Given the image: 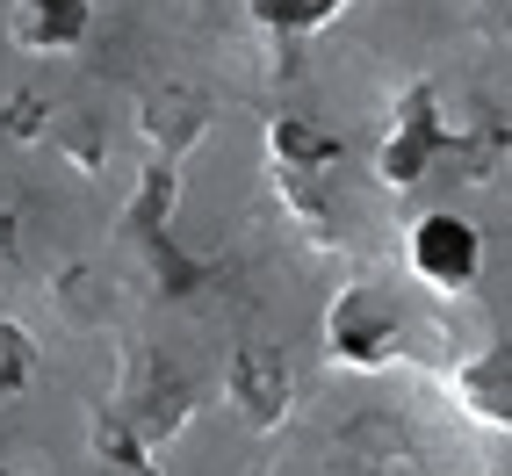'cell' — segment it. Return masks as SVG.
<instances>
[{
	"label": "cell",
	"instance_id": "obj_1",
	"mask_svg": "<svg viewBox=\"0 0 512 476\" xmlns=\"http://www.w3.org/2000/svg\"><path fill=\"white\" fill-rule=\"evenodd\" d=\"M440 159H462V174H476V166H484L469 138H455V130L440 123V94H433V80H419V87L397 94L390 138L375 145V174H383V188L404 195V188H426Z\"/></svg>",
	"mask_w": 512,
	"mask_h": 476
},
{
	"label": "cell",
	"instance_id": "obj_2",
	"mask_svg": "<svg viewBox=\"0 0 512 476\" xmlns=\"http://www.w3.org/2000/svg\"><path fill=\"white\" fill-rule=\"evenodd\" d=\"M267 181L289 202V217H303L318 231H332V138H318L303 116H275L267 123Z\"/></svg>",
	"mask_w": 512,
	"mask_h": 476
},
{
	"label": "cell",
	"instance_id": "obj_3",
	"mask_svg": "<svg viewBox=\"0 0 512 476\" xmlns=\"http://www.w3.org/2000/svg\"><path fill=\"white\" fill-rule=\"evenodd\" d=\"M188 404H195V390H188L181 368H166L159 347H138V354H130V368H123V383H116L109 419L152 455V448H166V440L188 426Z\"/></svg>",
	"mask_w": 512,
	"mask_h": 476
},
{
	"label": "cell",
	"instance_id": "obj_4",
	"mask_svg": "<svg viewBox=\"0 0 512 476\" xmlns=\"http://www.w3.org/2000/svg\"><path fill=\"white\" fill-rule=\"evenodd\" d=\"M397 339H404V311L397 296H383L375 282H354L332 296L325 311V347L339 368H390L397 361Z\"/></svg>",
	"mask_w": 512,
	"mask_h": 476
},
{
	"label": "cell",
	"instance_id": "obj_5",
	"mask_svg": "<svg viewBox=\"0 0 512 476\" xmlns=\"http://www.w3.org/2000/svg\"><path fill=\"white\" fill-rule=\"evenodd\" d=\"M404 260L433 296H462L484 275V231H476L462 210H426L412 231H404Z\"/></svg>",
	"mask_w": 512,
	"mask_h": 476
},
{
	"label": "cell",
	"instance_id": "obj_6",
	"mask_svg": "<svg viewBox=\"0 0 512 476\" xmlns=\"http://www.w3.org/2000/svg\"><path fill=\"white\" fill-rule=\"evenodd\" d=\"M94 29V0H8V37L29 58H65Z\"/></svg>",
	"mask_w": 512,
	"mask_h": 476
},
{
	"label": "cell",
	"instance_id": "obj_7",
	"mask_svg": "<svg viewBox=\"0 0 512 476\" xmlns=\"http://www.w3.org/2000/svg\"><path fill=\"white\" fill-rule=\"evenodd\" d=\"M138 130H145V145L152 159H188L202 145V130H210V101H202V87H152L145 94V109H138Z\"/></svg>",
	"mask_w": 512,
	"mask_h": 476
},
{
	"label": "cell",
	"instance_id": "obj_8",
	"mask_svg": "<svg viewBox=\"0 0 512 476\" xmlns=\"http://www.w3.org/2000/svg\"><path fill=\"white\" fill-rule=\"evenodd\" d=\"M289 397H296V383H289V361H282L275 347H246V354L231 361V404H238L260 433H275V426L289 419Z\"/></svg>",
	"mask_w": 512,
	"mask_h": 476
},
{
	"label": "cell",
	"instance_id": "obj_9",
	"mask_svg": "<svg viewBox=\"0 0 512 476\" xmlns=\"http://www.w3.org/2000/svg\"><path fill=\"white\" fill-rule=\"evenodd\" d=\"M455 397H462L491 433H505V426H512V354H505V347L469 354V361L455 368Z\"/></svg>",
	"mask_w": 512,
	"mask_h": 476
},
{
	"label": "cell",
	"instance_id": "obj_10",
	"mask_svg": "<svg viewBox=\"0 0 512 476\" xmlns=\"http://www.w3.org/2000/svg\"><path fill=\"white\" fill-rule=\"evenodd\" d=\"M174 174H181L174 159H152V166H145V188H138V202L123 210V231H130V238H145V246H159V238H166V210H174V188H181Z\"/></svg>",
	"mask_w": 512,
	"mask_h": 476
},
{
	"label": "cell",
	"instance_id": "obj_11",
	"mask_svg": "<svg viewBox=\"0 0 512 476\" xmlns=\"http://www.w3.org/2000/svg\"><path fill=\"white\" fill-rule=\"evenodd\" d=\"M116 289H109V275H101V267H65L58 275V318L65 325H80V332H94V325H109V303Z\"/></svg>",
	"mask_w": 512,
	"mask_h": 476
},
{
	"label": "cell",
	"instance_id": "obj_12",
	"mask_svg": "<svg viewBox=\"0 0 512 476\" xmlns=\"http://www.w3.org/2000/svg\"><path fill=\"white\" fill-rule=\"evenodd\" d=\"M267 37H282V44H296V37H311V29H325L347 0H238Z\"/></svg>",
	"mask_w": 512,
	"mask_h": 476
},
{
	"label": "cell",
	"instance_id": "obj_13",
	"mask_svg": "<svg viewBox=\"0 0 512 476\" xmlns=\"http://www.w3.org/2000/svg\"><path fill=\"white\" fill-rule=\"evenodd\" d=\"M29 383H37V339H29V325L0 318V404H15Z\"/></svg>",
	"mask_w": 512,
	"mask_h": 476
},
{
	"label": "cell",
	"instance_id": "obj_14",
	"mask_svg": "<svg viewBox=\"0 0 512 476\" xmlns=\"http://www.w3.org/2000/svg\"><path fill=\"white\" fill-rule=\"evenodd\" d=\"M58 145L73 152L87 174L101 166V130H94V116H87V109H65V116H58Z\"/></svg>",
	"mask_w": 512,
	"mask_h": 476
},
{
	"label": "cell",
	"instance_id": "obj_15",
	"mask_svg": "<svg viewBox=\"0 0 512 476\" xmlns=\"http://www.w3.org/2000/svg\"><path fill=\"white\" fill-rule=\"evenodd\" d=\"M37 116H44V101H37V94H15L8 109H0V123H8L15 138H37Z\"/></svg>",
	"mask_w": 512,
	"mask_h": 476
},
{
	"label": "cell",
	"instance_id": "obj_16",
	"mask_svg": "<svg viewBox=\"0 0 512 476\" xmlns=\"http://www.w3.org/2000/svg\"><path fill=\"white\" fill-rule=\"evenodd\" d=\"M8 253H15V217L0 210V267H8Z\"/></svg>",
	"mask_w": 512,
	"mask_h": 476
}]
</instances>
